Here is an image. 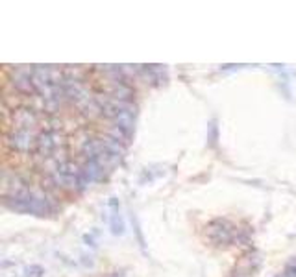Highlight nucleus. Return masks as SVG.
Returning <instances> with one entry per match:
<instances>
[{
  "instance_id": "f257e3e1",
  "label": "nucleus",
  "mask_w": 296,
  "mask_h": 277,
  "mask_svg": "<svg viewBox=\"0 0 296 277\" xmlns=\"http://www.w3.org/2000/svg\"><path fill=\"white\" fill-rule=\"evenodd\" d=\"M63 144V137L60 135L58 130H45L37 135V146H36V154L41 159H50L54 157L56 150Z\"/></svg>"
},
{
  "instance_id": "f03ea898",
  "label": "nucleus",
  "mask_w": 296,
  "mask_h": 277,
  "mask_svg": "<svg viewBox=\"0 0 296 277\" xmlns=\"http://www.w3.org/2000/svg\"><path fill=\"white\" fill-rule=\"evenodd\" d=\"M8 146L15 152L21 154H30L34 148L37 146V135L34 132H26V130H15L8 133Z\"/></svg>"
},
{
  "instance_id": "7ed1b4c3",
  "label": "nucleus",
  "mask_w": 296,
  "mask_h": 277,
  "mask_svg": "<svg viewBox=\"0 0 296 277\" xmlns=\"http://www.w3.org/2000/svg\"><path fill=\"white\" fill-rule=\"evenodd\" d=\"M37 122H39V116H37V111L34 108H19L13 111V126H15V130L32 132L37 126Z\"/></svg>"
},
{
  "instance_id": "20e7f679",
  "label": "nucleus",
  "mask_w": 296,
  "mask_h": 277,
  "mask_svg": "<svg viewBox=\"0 0 296 277\" xmlns=\"http://www.w3.org/2000/svg\"><path fill=\"white\" fill-rule=\"evenodd\" d=\"M82 166V172L87 178L89 183H95V181H102L104 180V172H106V166H104L98 159H85Z\"/></svg>"
},
{
  "instance_id": "39448f33",
  "label": "nucleus",
  "mask_w": 296,
  "mask_h": 277,
  "mask_svg": "<svg viewBox=\"0 0 296 277\" xmlns=\"http://www.w3.org/2000/svg\"><path fill=\"white\" fill-rule=\"evenodd\" d=\"M209 235L217 244H226L231 240V228L222 220H215L209 226Z\"/></svg>"
},
{
  "instance_id": "423d86ee",
  "label": "nucleus",
  "mask_w": 296,
  "mask_h": 277,
  "mask_svg": "<svg viewBox=\"0 0 296 277\" xmlns=\"http://www.w3.org/2000/svg\"><path fill=\"white\" fill-rule=\"evenodd\" d=\"M111 231H113V235H122V233H124V222H122V218L119 212H115V214L111 216Z\"/></svg>"
},
{
  "instance_id": "0eeeda50",
  "label": "nucleus",
  "mask_w": 296,
  "mask_h": 277,
  "mask_svg": "<svg viewBox=\"0 0 296 277\" xmlns=\"http://www.w3.org/2000/svg\"><path fill=\"white\" fill-rule=\"evenodd\" d=\"M45 270L39 264H32L26 268V277H43Z\"/></svg>"
}]
</instances>
